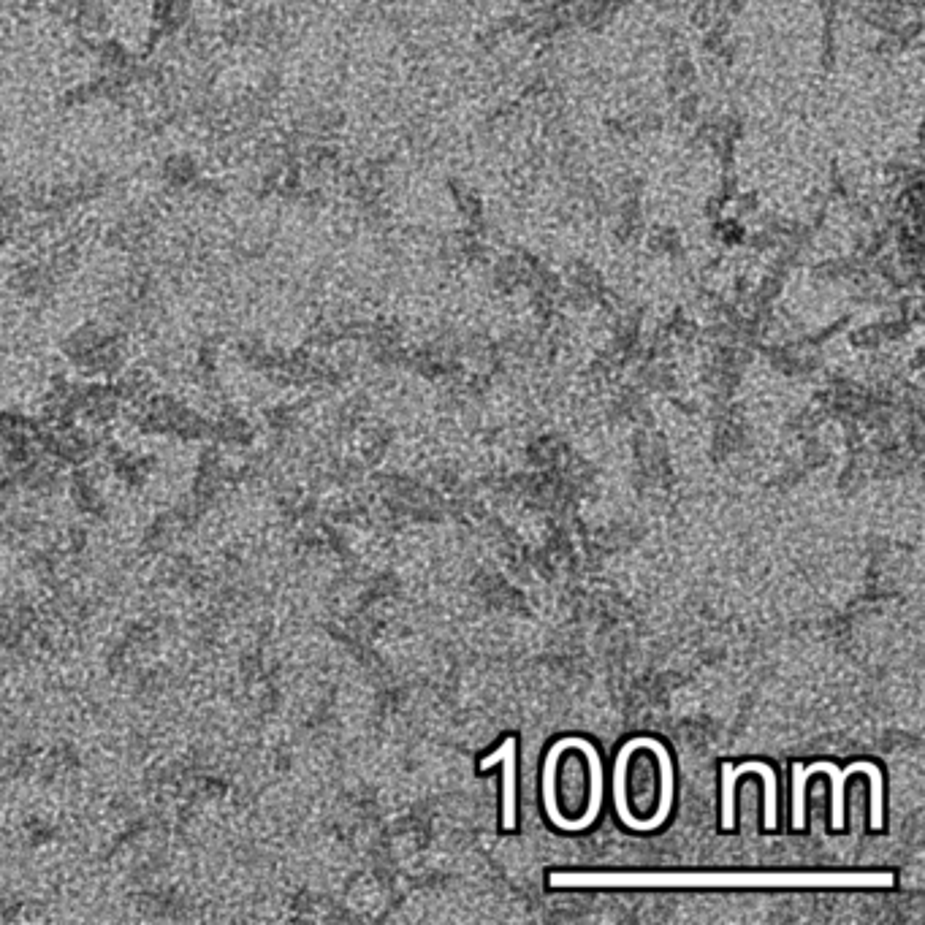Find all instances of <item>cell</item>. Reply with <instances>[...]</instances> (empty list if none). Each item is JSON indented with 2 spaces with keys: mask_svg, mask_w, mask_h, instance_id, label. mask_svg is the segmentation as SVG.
Listing matches in <instances>:
<instances>
[{
  "mask_svg": "<svg viewBox=\"0 0 925 925\" xmlns=\"http://www.w3.org/2000/svg\"><path fill=\"white\" fill-rule=\"evenodd\" d=\"M163 180L169 182L171 188H190L193 182L199 180V163L185 152L171 155L169 161L163 163Z\"/></svg>",
  "mask_w": 925,
  "mask_h": 925,
  "instance_id": "4",
  "label": "cell"
},
{
  "mask_svg": "<svg viewBox=\"0 0 925 925\" xmlns=\"http://www.w3.org/2000/svg\"><path fill=\"white\" fill-rule=\"evenodd\" d=\"M793 825L795 831H801L806 825V782L814 774H828L833 782V831H844V812H847V803H844V784L852 774H866L871 779V828L882 831L885 817H882V774H879L877 765L871 763H852L847 771H839L833 763H814L812 768H803L801 763H795L793 771Z\"/></svg>",
  "mask_w": 925,
  "mask_h": 925,
  "instance_id": "2",
  "label": "cell"
},
{
  "mask_svg": "<svg viewBox=\"0 0 925 925\" xmlns=\"http://www.w3.org/2000/svg\"><path fill=\"white\" fill-rule=\"evenodd\" d=\"M548 882L554 888H890L893 885V874H882V871H820V874H725V871H711V874H700V871H690V874H681V871H559L551 874Z\"/></svg>",
  "mask_w": 925,
  "mask_h": 925,
  "instance_id": "1",
  "label": "cell"
},
{
  "mask_svg": "<svg viewBox=\"0 0 925 925\" xmlns=\"http://www.w3.org/2000/svg\"><path fill=\"white\" fill-rule=\"evenodd\" d=\"M497 763L505 765V784H502V828L513 831L516 828V738H508L500 752L483 757L481 771L494 768Z\"/></svg>",
  "mask_w": 925,
  "mask_h": 925,
  "instance_id": "3",
  "label": "cell"
}]
</instances>
